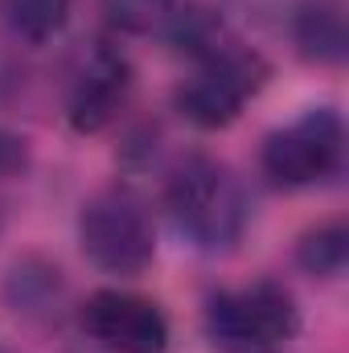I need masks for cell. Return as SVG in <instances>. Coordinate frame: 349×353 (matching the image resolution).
Instances as JSON below:
<instances>
[{
    "label": "cell",
    "mask_w": 349,
    "mask_h": 353,
    "mask_svg": "<svg viewBox=\"0 0 349 353\" xmlns=\"http://www.w3.org/2000/svg\"><path fill=\"white\" fill-rule=\"evenodd\" d=\"M165 201H169L177 230L197 251H210V255L230 251L251 222V201H247L243 181L222 161L201 157V152L185 157L169 173Z\"/></svg>",
    "instance_id": "6da1fadb"
},
{
    "label": "cell",
    "mask_w": 349,
    "mask_h": 353,
    "mask_svg": "<svg viewBox=\"0 0 349 353\" xmlns=\"http://www.w3.org/2000/svg\"><path fill=\"white\" fill-rule=\"evenodd\" d=\"M79 325L94 345L111 353H165L169 350V321L165 312L132 292H94L83 312Z\"/></svg>",
    "instance_id": "52a82bcc"
},
{
    "label": "cell",
    "mask_w": 349,
    "mask_h": 353,
    "mask_svg": "<svg viewBox=\"0 0 349 353\" xmlns=\"http://www.w3.org/2000/svg\"><path fill=\"white\" fill-rule=\"evenodd\" d=\"M296 263L321 279L341 275L349 263V226L346 222H321L317 230H308L296 247Z\"/></svg>",
    "instance_id": "30bf717a"
},
{
    "label": "cell",
    "mask_w": 349,
    "mask_h": 353,
    "mask_svg": "<svg viewBox=\"0 0 349 353\" xmlns=\"http://www.w3.org/2000/svg\"><path fill=\"white\" fill-rule=\"evenodd\" d=\"M25 169H29V144L12 132H0V185L25 176Z\"/></svg>",
    "instance_id": "9a60e30c"
},
{
    "label": "cell",
    "mask_w": 349,
    "mask_h": 353,
    "mask_svg": "<svg viewBox=\"0 0 349 353\" xmlns=\"http://www.w3.org/2000/svg\"><path fill=\"white\" fill-rule=\"evenodd\" d=\"M103 17L123 33H148L173 17L177 0H99Z\"/></svg>",
    "instance_id": "4fadbf2b"
},
{
    "label": "cell",
    "mask_w": 349,
    "mask_h": 353,
    "mask_svg": "<svg viewBox=\"0 0 349 353\" xmlns=\"http://www.w3.org/2000/svg\"><path fill=\"white\" fill-rule=\"evenodd\" d=\"M346 161V123L333 107H312L296 123L271 132L263 140V173L279 189H304L321 185L341 173Z\"/></svg>",
    "instance_id": "5b68a950"
},
{
    "label": "cell",
    "mask_w": 349,
    "mask_h": 353,
    "mask_svg": "<svg viewBox=\"0 0 349 353\" xmlns=\"http://www.w3.org/2000/svg\"><path fill=\"white\" fill-rule=\"evenodd\" d=\"M0 353H12V350H4V345H0Z\"/></svg>",
    "instance_id": "2e32d148"
},
{
    "label": "cell",
    "mask_w": 349,
    "mask_h": 353,
    "mask_svg": "<svg viewBox=\"0 0 349 353\" xmlns=\"http://www.w3.org/2000/svg\"><path fill=\"white\" fill-rule=\"evenodd\" d=\"M300 58L317 62V66H341L349 50V29H346V12L337 0H304L292 21H288Z\"/></svg>",
    "instance_id": "9c48e42d"
},
{
    "label": "cell",
    "mask_w": 349,
    "mask_h": 353,
    "mask_svg": "<svg viewBox=\"0 0 349 353\" xmlns=\"http://www.w3.org/2000/svg\"><path fill=\"white\" fill-rule=\"evenodd\" d=\"M206 333L218 353H283L300 333L296 296L275 279L218 292L206 304Z\"/></svg>",
    "instance_id": "7a4b0ae2"
},
{
    "label": "cell",
    "mask_w": 349,
    "mask_h": 353,
    "mask_svg": "<svg viewBox=\"0 0 349 353\" xmlns=\"http://www.w3.org/2000/svg\"><path fill=\"white\" fill-rule=\"evenodd\" d=\"M83 255L107 275H140L157 259V230L148 205L132 189H103L79 214Z\"/></svg>",
    "instance_id": "3957f363"
},
{
    "label": "cell",
    "mask_w": 349,
    "mask_h": 353,
    "mask_svg": "<svg viewBox=\"0 0 349 353\" xmlns=\"http://www.w3.org/2000/svg\"><path fill=\"white\" fill-rule=\"evenodd\" d=\"M169 25V41H173L177 54H189V58H210V54H218L222 46H226V37H222V21L210 12V8H201V4H189V8H181L173 17L165 21Z\"/></svg>",
    "instance_id": "8fae6325"
},
{
    "label": "cell",
    "mask_w": 349,
    "mask_h": 353,
    "mask_svg": "<svg viewBox=\"0 0 349 353\" xmlns=\"http://www.w3.org/2000/svg\"><path fill=\"white\" fill-rule=\"evenodd\" d=\"M4 304L25 321H58L66 304V279L50 259L25 255L4 275Z\"/></svg>",
    "instance_id": "ba28073f"
},
{
    "label": "cell",
    "mask_w": 349,
    "mask_h": 353,
    "mask_svg": "<svg viewBox=\"0 0 349 353\" xmlns=\"http://www.w3.org/2000/svg\"><path fill=\"white\" fill-rule=\"evenodd\" d=\"M267 74L271 70L255 50L222 46L218 54L201 58L197 70L177 87V111L193 128L218 132V128H226L243 115V107L263 90Z\"/></svg>",
    "instance_id": "277c9868"
},
{
    "label": "cell",
    "mask_w": 349,
    "mask_h": 353,
    "mask_svg": "<svg viewBox=\"0 0 349 353\" xmlns=\"http://www.w3.org/2000/svg\"><path fill=\"white\" fill-rule=\"evenodd\" d=\"M247 21L255 25H275V21H292V12L304 4V0H230Z\"/></svg>",
    "instance_id": "5bb4252c"
},
{
    "label": "cell",
    "mask_w": 349,
    "mask_h": 353,
    "mask_svg": "<svg viewBox=\"0 0 349 353\" xmlns=\"http://www.w3.org/2000/svg\"><path fill=\"white\" fill-rule=\"evenodd\" d=\"M128 90H132L128 58L107 41L83 46L74 66H70V79H66V119H70V128L83 132V136L103 132L119 115V107L128 103Z\"/></svg>",
    "instance_id": "8992f818"
},
{
    "label": "cell",
    "mask_w": 349,
    "mask_h": 353,
    "mask_svg": "<svg viewBox=\"0 0 349 353\" xmlns=\"http://www.w3.org/2000/svg\"><path fill=\"white\" fill-rule=\"evenodd\" d=\"M4 17L25 41H50L70 17V0H4Z\"/></svg>",
    "instance_id": "7c38bea8"
}]
</instances>
